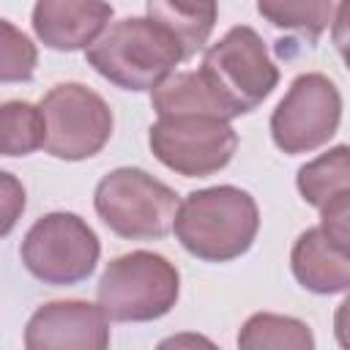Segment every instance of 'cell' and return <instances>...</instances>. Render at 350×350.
<instances>
[{
	"label": "cell",
	"instance_id": "1",
	"mask_svg": "<svg viewBox=\"0 0 350 350\" xmlns=\"http://www.w3.org/2000/svg\"><path fill=\"white\" fill-rule=\"evenodd\" d=\"M260 230L254 197L238 186H211L186 194L175 219L180 246L205 262H230L246 254Z\"/></svg>",
	"mask_w": 350,
	"mask_h": 350
},
{
	"label": "cell",
	"instance_id": "2",
	"mask_svg": "<svg viewBox=\"0 0 350 350\" xmlns=\"http://www.w3.org/2000/svg\"><path fill=\"white\" fill-rule=\"evenodd\" d=\"M88 66L120 90H156L183 57L180 44L150 16L112 22L85 52Z\"/></svg>",
	"mask_w": 350,
	"mask_h": 350
},
{
	"label": "cell",
	"instance_id": "3",
	"mask_svg": "<svg viewBox=\"0 0 350 350\" xmlns=\"http://www.w3.org/2000/svg\"><path fill=\"white\" fill-rule=\"evenodd\" d=\"M200 77L230 118L257 109L279 85V68L268 46L249 25L230 27L205 49Z\"/></svg>",
	"mask_w": 350,
	"mask_h": 350
},
{
	"label": "cell",
	"instance_id": "4",
	"mask_svg": "<svg viewBox=\"0 0 350 350\" xmlns=\"http://www.w3.org/2000/svg\"><path fill=\"white\" fill-rule=\"evenodd\" d=\"M180 293L178 268L156 252L137 249L115 257L96 287V298L112 323H150L164 317Z\"/></svg>",
	"mask_w": 350,
	"mask_h": 350
},
{
	"label": "cell",
	"instance_id": "5",
	"mask_svg": "<svg viewBox=\"0 0 350 350\" xmlns=\"http://www.w3.org/2000/svg\"><path fill=\"white\" fill-rule=\"evenodd\" d=\"M180 202L175 189L139 167H118L107 172L93 194L98 219L115 235L129 241H159L172 232Z\"/></svg>",
	"mask_w": 350,
	"mask_h": 350
},
{
	"label": "cell",
	"instance_id": "6",
	"mask_svg": "<svg viewBox=\"0 0 350 350\" xmlns=\"http://www.w3.org/2000/svg\"><path fill=\"white\" fill-rule=\"evenodd\" d=\"M98 254L101 243L93 227L68 211H55L36 219L19 246L22 265L38 282L52 287L85 282L96 271Z\"/></svg>",
	"mask_w": 350,
	"mask_h": 350
},
{
	"label": "cell",
	"instance_id": "7",
	"mask_svg": "<svg viewBox=\"0 0 350 350\" xmlns=\"http://www.w3.org/2000/svg\"><path fill=\"white\" fill-rule=\"evenodd\" d=\"M38 107L46 120L44 153L55 159H90L112 137V109L88 85L60 82L44 93Z\"/></svg>",
	"mask_w": 350,
	"mask_h": 350
},
{
	"label": "cell",
	"instance_id": "8",
	"mask_svg": "<svg viewBox=\"0 0 350 350\" xmlns=\"http://www.w3.org/2000/svg\"><path fill=\"white\" fill-rule=\"evenodd\" d=\"M153 156L183 178H208L230 164L238 150V134L230 120L213 115H164L150 131Z\"/></svg>",
	"mask_w": 350,
	"mask_h": 350
},
{
	"label": "cell",
	"instance_id": "9",
	"mask_svg": "<svg viewBox=\"0 0 350 350\" xmlns=\"http://www.w3.org/2000/svg\"><path fill=\"white\" fill-rule=\"evenodd\" d=\"M339 120V88L325 74L309 71L293 79L284 98L271 112V137L273 145L287 156L312 153L336 134Z\"/></svg>",
	"mask_w": 350,
	"mask_h": 350
},
{
	"label": "cell",
	"instance_id": "10",
	"mask_svg": "<svg viewBox=\"0 0 350 350\" xmlns=\"http://www.w3.org/2000/svg\"><path fill=\"white\" fill-rule=\"evenodd\" d=\"M25 350H109V320L98 304L49 301L27 320Z\"/></svg>",
	"mask_w": 350,
	"mask_h": 350
},
{
	"label": "cell",
	"instance_id": "11",
	"mask_svg": "<svg viewBox=\"0 0 350 350\" xmlns=\"http://www.w3.org/2000/svg\"><path fill=\"white\" fill-rule=\"evenodd\" d=\"M112 5L96 0H38L33 5V30L55 52L90 49L109 27Z\"/></svg>",
	"mask_w": 350,
	"mask_h": 350
},
{
	"label": "cell",
	"instance_id": "12",
	"mask_svg": "<svg viewBox=\"0 0 350 350\" xmlns=\"http://www.w3.org/2000/svg\"><path fill=\"white\" fill-rule=\"evenodd\" d=\"M290 268L295 282L309 293L334 295L350 290V257L331 246L320 227H309L295 238Z\"/></svg>",
	"mask_w": 350,
	"mask_h": 350
},
{
	"label": "cell",
	"instance_id": "13",
	"mask_svg": "<svg viewBox=\"0 0 350 350\" xmlns=\"http://www.w3.org/2000/svg\"><path fill=\"white\" fill-rule=\"evenodd\" d=\"M148 16L159 22L183 49V57H194L205 44L216 25V3H175V0H150Z\"/></svg>",
	"mask_w": 350,
	"mask_h": 350
},
{
	"label": "cell",
	"instance_id": "14",
	"mask_svg": "<svg viewBox=\"0 0 350 350\" xmlns=\"http://www.w3.org/2000/svg\"><path fill=\"white\" fill-rule=\"evenodd\" d=\"M150 107L164 115H213L221 120H232L227 109L216 101V96L208 90L205 79L200 71H175L167 77L153 93H150Z\"/></svg>",
	"mask_w": 350,
	"mask_h": 350
},
{
	"label": "cell",
	"instance_id": "15",
	"mask_svg": "<svg viewBox=\"0 0 350 350\" xmlns=\"http://www.w3.org/2000/svg\"><path fill=\"white\" fill-rule=\"evenodd\" d=\"M295 186L301 197L317 211L328 205L334 197L347 194L350 191V145L328 148L317 159L306 161L295 175Z\"/></svg>",
	"mask_w": 350,
	"mask_h": 350
},
{
	"label": "cell",
	"instance_id": "16",
	"mask_svg": "<svg viewBox=\"0 0 350 350\" xmlns=\"http://www.w3.org/2000/svg\"><path fill=\"white\" fill-rule=\"evenodd\" d=\"M238 350H314V334L298 317L257 312L241 325Z\"/></svg>",
	"mask_w": 350,
	"mask_h": 350
},
{
	"label": "cell",
	"instance_id": "17",
	"mask_svg": "<svg viewBox=\"0 0 350 350\" xmlns=\"http://www.w3.org/2000/svg\"><path fill=\"white\" fill-rule=\"evenodd\" d=\"M46 120L41 107L30 101H5L0 107V150L3 156H27L44 148Z\"/></svg>",
	"mask_w": 350,
	"mask_h": 350
},
{
	"label": "cell",
	"instance_id": "18",
	"mask_svg": "<svg viewBox=\"0 0 350 350\" xmlns=\"http://www.w3.org/2000/svg\"><path fill=\"white\" fill-rule=\"evenodd\" d=\"M260 16H265L273 27H282L287 33H295L301 38H306L309 44H314L320 38V33L328 27V22H334V11L336 5L328 0H317V3H290V0H260L257 3Z\"/></svg>",
	"mask_w": 350,
	"mask_h": 350
},
{
	"label": "cell",
	"instance_id": "19",
	"mask_svg": "<svg viewBox=\"0 0 350 350\" xmlns=\"http://www.w3.org/2000/svg\"><path fill=\"white\" fill-rule=\"evenodd\" d=\"M38 63L36 44L16 30L8 19H0V82H30Z\"/></svg>",
	"mask_w": 350,
	"mask_h": 350
},
{
	"label": "cell",
	"instance_id": "20",
	"mask_svg": "<svg viewBox=\"0 0 350 350\" xmlns=\"http://www.w3.org/2000/svg\"><path fill=\"white\" fill-rule=\"evenodd\" d=\"M323 235L331 246H336L342 254L350 257V191L334 197L328 205L320 208V224Z\"/></svg>",
	"mask_w": 350,
	"mask_h": 350
},
{
	"label": "cell",
	"instance_id": "21",
	"mask_svg": "<svg viewBox=\"0 0 350 350\" xmlns=\"http://www.w3.org/2000/svg\"><path fill=\"white\" fill-rule=\"evenodd\" d=\"M0 175H3V235H8L19 213L25 211V189L16 183L11 172H0Z\"/></svg>",
	"mask_w": 350,
	"mask_h": 350
},
{
	"label": "cell",
	"instance_id": "22",
	"mask_svg": "<svg viewBox=\"0 0 350 350\" xmlns=\"http://www.w3.org/2000/svg\"><path fill=\"white\" fill-rule=\"evenodd\" d=\"M331 41L339 52V57L345 60V66L350 68V0L339 3L334 11V22H331Z\"/></svg>",
	"mask_w": 350,
	"mask_h": 350
},
{
	"label": "cell",
	"instance_id": "23",
	"mask_svg": "<svg viewBox=\"0 0 350 350\" xmlns=\"http://www.w3.org/2000/svg\"><path fill=\"white\" fill-rule=\"evenodd\" d=\"M156 350H219V345L211 342L205 334L180 331V334H172V336L161 339V342L156 345Z\"/></svg>",
	"mask_w": 350,
	"mask_h": 350
},
{
	"label": "cell",
	"instance_id": "24",
	"mask_svg": "<svg viewBox=\"0 0 350 350\" xmlns=\"http://www.w3.org/2000/svg\"><path fill=\"white\" fill-rule=\"evenodd\" d=\"M334 336L342 350H350V293L334 312Z\"/></svg>",
	"mask_w": 350,
	"mask_h": 350
}]
</instances>
